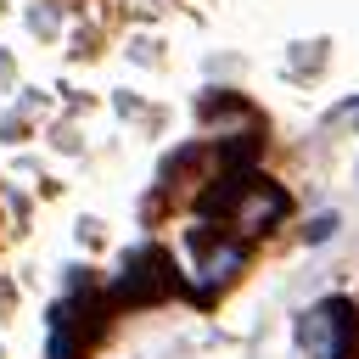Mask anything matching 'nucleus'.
Wrapping results in <instances>:
<instances>
[{
  "label": "nucleus",
  "instance_id": "3",
  "mask_svg": "<svg viewBox=\"0 0 359 359\" xmlns=\"http://www.w3.org/2000/svg\"><path fill=\"white\" fill-rule=\"evenodd\" d=\"M286 208H292V202H286V191L252 174V180H247V191H241V196H236V208H230V224H241V230H269Z\"/></svg>",
  "mask_w": 359,
  "mask_h": 359
},
{
  "label": "nucleus",
  "instance_id": "2",
  "mask_svg": "<svg viewBox=\"0 0 359 359\" xmlns=\"http://www.w3.org/2000/svg\"><path fill=\"white\" fill-rule=\"evenodd\" d=\"M174 286H180V275H174L168 252L163 247H135L123 258L118 280H112V303H151V297H168Z\"/></svg>",
  "mask_w": 359,
  "mask_h": 359
},
{
  "label": "nucleus",
  "instance_id": "5",
  "mask_svg": "<svg viewBox=\"0 0 359 359\" xmlns=\"http://www.w3.org/2000/svg\"><path fill=\"white\" fill-rule=\"evenodd\" d=\"M325 236H337V213H320V219H309V230H303V241H325Z\"/></svg>",
  "mask_w": 359,
  "mask_h": 359
},
{
  "label": "nucleus",
  "instance_id": "4",
  "mask_svg": "<svg viewBox=\"0 0 359 359\" xmlns=\"http://www.w3.org/2000/svg\"><path fill=\"white\" fill-rule=\"evenodd\" d=\"M191 247H208V236H191ZM241 264H247V247H241V241H219V247H208V252H202V264H196V275H202V286H196V292H202V297H213L224 280H236V269H241Z\"/></svg>",
  "mask_w": 359,
  "mask_h": 359
},
{
  "label": "nucleus",
  "instance_id": "1",
  "mask_svg": "<svg viewBox=\"0 0 359 359\" xmlns=\"http://www.w3.org/2000/svg\"><path fill=\"white\" fill-rule=\"evenodd\" d=\"M297 342L309 359H353L359 353V314L348 297H325L297 320Z\"/></svg>",
  "mask_w": 359,
  "mask_h": 359
}]
</instances>
